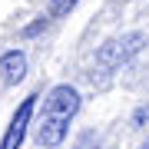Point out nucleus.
Returning <instances> with one entry per match:
<instances>
[{"label": "nucleus", "mask_w": 149, "mask_h": 149, "mask_svg": "<svg viewBox=\"0 0 149 149\" xmlns=\"http://www.w3.org/2000/svg\"><path fill=\"white\" fill-rule=\"evenodd\" d=\"M76 109H80V93L70 83L53 86V90L47 93V100H43V106H40V119H37V129H33L37 143L47 146V149H56L66 139Z\"/></svg>", "instance_id": "obj_1"}, {"label": "nucleus", "mask_w": 149, "mask_h": 149, "mask_svg": "<svg viewBox=\"0 0 149 149\" xmlns=\"http://www.w3.org/2000/svg\"><path fill=\"white\" fill-rule=\"evenodd\" d=\"M143 43H146L143 33H126V37H119V40H109V43H103V47H100L96 63H100L103 70H116V66L126 63L129 56H136Z\"/></svg>", "instance_id": "obj_2"}, {"label": "nucleus", "mask_w": 149, "mask_h": 149, "mask_svg": "<svg viewBox=\"0 0 149 149\" xmlns=\"http://www.w3.org/2000/svg\"><path fill=\"white\" fill-rule=\"evenodd\" d=\"M37 100H40V96H27V100L17 106L10 126H7L3 139H0V149H20V146H23L27 129H30V119H33V109H37Z\"/></svg>", "instance_id": "obj_3"}, {"label": "nucleus", "mask_w": 149, "mask_h": 149, "mask_svg": "<svg viewBox=\"0 0 149 149\" xmlns=\"http://www.w3.org/2000/svg\"><path fill=\"white\" fill-rule=\"evenodd\" d=\"M23 76H27V56L20 53V50H7L3 56H0V80L7 86L20 83Z\"/></svg>", "instance_id": "obj_4"}, {"label": "nucleus", "mask_w": 149, "mask_h": 149, "mask_svg": "<svg viewBox=\"0 0 149 149\" xmlns=\"http://www.w3.org/2000/svg\"><path fill=\"white\" fill-rule=\"evenodd\" d=\"M80 3V0H50V7H47V13L50 17H66L73 7Z\"/></svg>", "instance_id": "obj_5"}, {"label": "nucleus", "mask_w": 149, "mask_h": 149, "mask_svg": "<svg viewBox=\"0 0 149 149\" xmlns=\"http://www.w3.org/2000/svg\"><path fill=\"white\" fill-rule=\"evenodd\" d=\"M146 116H149V109H136V126H139V123H146Z\"/></svg>", "instance_id": "obj_6"}, {"label": "nucleus", "mask_w": 149, "mask_h": 149, "mask_svg": "<svg viewBox=\"0 0 149 149\" xmlns=\"http://www.w3.org/2000/svg\"><path fill=\"white\" fill-rule=\"evenodd\" d=\"M139 149H149V139H146V143H143V146H139Z\"/></svg>", "instance_id": "obj_7"}]
</instances>
